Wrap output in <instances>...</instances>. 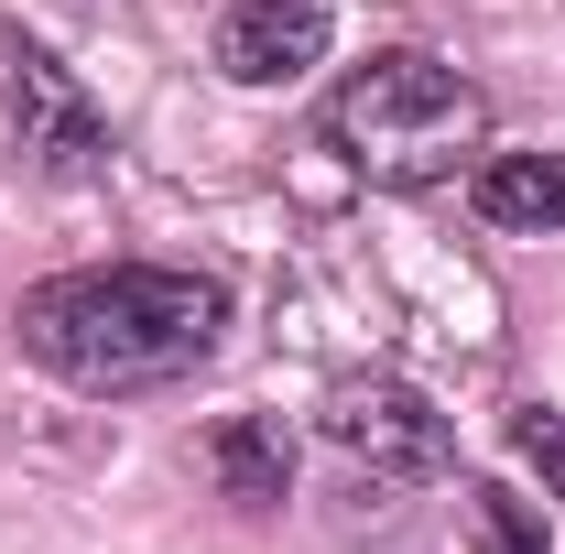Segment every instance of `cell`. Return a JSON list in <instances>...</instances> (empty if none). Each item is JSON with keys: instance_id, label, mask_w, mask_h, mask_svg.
Segmentation results:
<instances>
[{"instance_id": "7a4b0ae2", "label": "cell", "mask_w": 565, "mask_h": 554, "mask_svg": "<svg viewBox=\"0 0 565 554\" xmlns=\"http://www.w3.org/2000/svg\"><path fill=\"white\" fill-rule=\"evenodd\" d=\"M327 141L349 152L359 185L424 196V185H446V174H468L490 152V98L446 66V55L392 44V55L349 66V87L327 98Z\"/></svg>"}, {"instance_id": "5b68a950", "label": "cell", "mask_w": 565, "mask_h": 554, "mask_svg": "<svg viewBox=\"0 0 565 554\" xmlns=\"http://www.w3.org/2000/svg\"><path fill=\"white\" fill-rule=\"evenodd\" d=\"M327 44H338V0H228L217 11L228 87H294L305 66H327Z\"/></svg>"}, {"instance_id": "ba28073f", "label": "cell", "mask_w": 565, "mask_h": 554, "mask_svg": "<svg viewBox=\"0 0 565 554\" xmlns=\"http://www.w3.org/2000/svg\"><path fill=\"white\" fill-rule=\"evenodd\" d=\"M468 544H479V554H544V522H533L500 479H479V489H468Z\"/></svg>"}, {"instance_id": "9c48e42d", "label": "cell", "mask_w": 565, "mask_h": 554, "mask_svg": "<svg viewBox=\"0 0 565 554\" xmlns=\"http://www.w3.org/2000/svg\"><path fill=\"white\" fill-rule=\"evenodd\" d=\"M511 457L544 479V500H565V414L555 403H522V414H511Z\"/></svg>"}, {"instance_id": "8992f818", "label": "cell", "mask_w": 565, "mask_h": 554, "mask_svg": "<svg viewBox=\"0 0 565 554\" xmlns=\"http://www.w3.org/2000/svg\"><path fill=\"white\" fill-rule=\"evenodd\" d=\"M468 196L511 239H565V152H490Z\"/></svg>"}, {"instance_id": "52a82bcc", "label": "cell", "mask_w": 565, "mask_h": 554, "mask_svg": "<svg viewBox=\"0 0 565 554\" xmlns=\"http://www.w3.org/2000/svg\"><path fill=\"white\" fill-rule=\"evenodd\" d=\"M207 468L228 500H250V511H273L282 489H294V446H282V424H217V446H207Z\"/></svg>"}, {"instance_id": "3957f363", "label": "cell", "mask_w": 565, "mask_h": 554, "mask_svg": "<svg viewBox=\"0 0 565 554\" xmlns=\"http://www.w3.org/2000/svg\"><path fill=\"white\" fill-rule=\"evenodd\" d=\"M0 131L11 152L33 163V174H55V185H98L109 174V109L76 87V66L44 44V33H22V22H0Z\"/></svg>"}, {"instance_id": "277c9868", "label": "cell", "mask_w": 565, "mask_h": 554, "mask_svg": "<svg viewBox=\"0 0 565 554\" xmlns=\"http://www.w3.org/2000/svg\"><path fill=\"white\" fill-rule=\"evenodd\" d=\"M327 446H338V468L349 479H370V489H435L446 468H457V424L424 403L414 381H338L327 392Z\"/></svg>"}, {"instance_id": "6da1fadb", "label": "cell", "mask_w": 565, "mask_h": 554, "mask_svg": "<svg viewBox=\"0 0 565 554\" xmlns=\"http://www.w3.org/2000/svg\"><path fill=\"white\" fill-rule=\"evenodd\" d=\"M11 338L66 392H163L196 381L228 338V294L174 262H109V273H55L11 305Z\"/></svg>"}]
</instances>
